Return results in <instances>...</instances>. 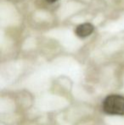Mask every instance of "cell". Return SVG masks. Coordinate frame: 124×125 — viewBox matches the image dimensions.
Masks as SVG:
<instances>
[{
  "label": "cell",
  "instance_id": "7a4b0ae2",
  "mask_svg": "<svg viewBox=\"0 0 124 125\" xmlns=\"http://www.w3.org/2000/svg\"><path fill=\"white\" fill-rule=\"evenodd\" d=\"M94 30V27L92 24L90 23H83L81 25L77 26L75 30L76 35L79 38H87L89 35H91L93 33Z\"/></svg>",
  "mask_w": 124,
  "mask_h": 125
},
{
  "label": "cell",
  "instance_id": "3957f363",
  "mask_svg": "<svg viewBox=\"0 0 124 125\" xmlns=\"http://www.w3.org/2000/svg\"><path fill=\"white\" fill-rule=\"evenodd\" d=\"M48 3H55V2H57L58 0H46Z\"/></svg>",
  "mask_w": 124,
  "mask_h": 125
},
{
  "label": "cell",
  "instance_id": "6da1fadb",
  "mask_svg": "<svg viewBox=\"0 0 124 125\" xmlns=\"http://www.w3.org/2000/svg\"><path fill=\"white\" fill-rule=\"evenodd\" d=\"M102 109L109 115H124V97L120 94H111L104 100Z\"/></svg>",
  "mask_w": 124,
  "mask_h": 125
}]
</instances>
